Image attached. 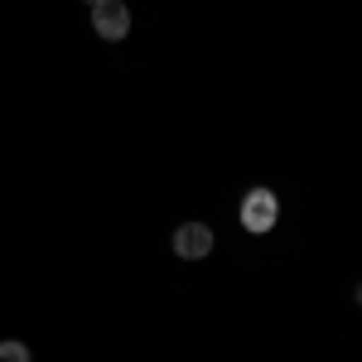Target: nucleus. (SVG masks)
Returning a JSON list of instances; mask_svg holds the SVG:
<instances>
[{
    "label": "nucleus",
    "instance_id": "f257e3e1",
    "mask_svg": "<svg viewBox=\"0 0 362 362\" xmlns=\"http://www.w3.org/2000/svg\"><path fill=\"white\" fill-rule=\"evenodd\" d=\"M92 29H97V39L121 44V39L131 34V5H126V0H97V5H92Z\"/></svg>",
    "mask_w": 362,
    "mask_h": 362
},
{
    "label": "nucleus",
    "instance_id": "f03ea898",
    "mask_svg": "<svg viewBox=\"0 0 362 362\" xmlns=\"http://www.w3.org/2000/svg\"><path fill=\"white\" fill-rule=\"evenodd\" d=\"M276 218H280V198L271 194V189H251L247 198H242V227L247 232H271L276 227Z\"/></svg>",
    "mask_w": 362,
    "mask_h": 362
},
{
    "label": "nucleus",
    "instance_id": "7ed1b4c3",
    "mask_svg": "<svg viewBox=\"0 0 362 362\" xmlns=\"http://www.w3.org/2000/svg\"><path fill=\"white\" fill-rule=\"evenodd\" d=\"M169 247H174L179 261H208L213 256V227L208 223H179Z\"/></svg>",
    "mask_w": 362,
    "mask_h": 362
},
{
    "label": "nucleus",
    "instance_id": "20e7f679",
    "mask_svg": "<svg viewBox=\"0 0 362 362\" xmlns=\"http://www.w3.org/2000/svg\"><path fill=\"white\" fill-rule=\"evenodd\" d=\"M0 362H34V358H29V348H25V343L5 338V343H0Z\"/></svg>",
    "mask_w": 362,
    "mask_h": 362
},
{
    "label": "nucleus",
    "instance_id": "39448f33",
    "mask_svg": "<svg viewBox=\"0 0 362 362\" xmlns=\"http://www.w3.org/2000/svg\"><path fill=\"white\" fill-rule=\"evenodd\" d=\"M87 5H97V0H87Z\"/></svg>",
    "mask_w": 362,
    "mask_h": 362
}]
</instances>
